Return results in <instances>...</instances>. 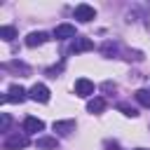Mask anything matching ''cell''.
<instances>
[{
	"label": "cell",
	"mask_w": 150,
	"mask_h": 150,
	"mask_svg": "<svg viewBox=\"0 0 150 150\" xmlns=\"http://www.w3.org/2000/svg\"><path fill=\"white\" fill-rule=\"evenodd\" d=\"M28 98L35 101V103H47V101H49V89H47L42 82H35V84L28 89Z\"/></svg>",
	"instance_id": "1"
},
{
	"label": "cell",
	"mask_w": 150,
	"mask_h": 150,
	"mask_svg": "<svg viewBox=\"0 0 150 150\" xmlns=\"http://www.w3.org/2000/svg\"><path fill=\"white\" fill-rule=\"evenodd\" d=\"M73 14H75V19H80L82 23H87V21L96 19V9H94L91 5H84V2H82V5H77Z\"/></svg>",
	"instance_id": "2"
},
{
	"label": "cell",
	"mask_w": 150,
	"mask_h": 150,
	"mask_svg": "<svg viewBox=\"0 0 150 150\" xmlns=\"http://www.w3.org/2000/svg\"><path fill=\"white\" fill-rule=\"evenodd\" d=\"M26 98V89L21 87V84H12L9 89H7V96L2 98L5 103H21Z\"/></svg>",
	"instance_id": "3"
},
{
	"label": "cell",
	"mask_w": 150,
	"mask_h": 150,
	"mask_svg": "<svg viewBox=\"0 0 150 150\" xmlns=\"http://www.w3.org/2000/svg\"><path fill=\"white\" fill-rule=\"evenodd\" d=\"M26 145H28V138L23 134H14V136L5 138V150H19V148H26Z\"/></svg>",
	"instance_id": "4"
},
{
	"label": "cell",
	"mask_w": 150,
	"mask_h": 150,
	"mask_svg": "<svg viewBox=\"0 0 150 150\" xmlns=\"http://www.w3.org/2000/svg\"><path fill=\"white\" fill-rule=\"evenodd\" d=\"M75 94L82 96V98H84V96H91V94H94V82L87 80V77H80V80L75 82Z\"/></svg>",
	"instance_id": "5"
},
{
	"label": "cell",
	"mask_w": 150,
	"mask_h": 150,
	"mask_svg": "<svg viewBox=\"0 0 150 150\" xmlns=\"http://www.w3.org/2000/svg\"><path fill=\"white\" fill-rule=\"evenodd\" d=\"M54 38L56 40H68V38H77L75 35V26H70V23H61V26H56L54 28Z\"/></svg>",
	"instance_id": "6"
},
{
	"label": "cell",
	"mask_w": 150,
	"mask_h": 150,
	"mask_svg": "<svg viewBox=\"0 0 150 150\" xmlns=\"http://www.w3.org/2000/svg\"><path fill=\"white\" fill-rule=\"evenodd\" d=\"M49 40V35L45 33V30H33V33H28V38H26V45L28 47H40V45H45Z\"/></svg>",
	"instance_id": "7"
},
{
	"label": "cell",
	"mask_w": 150,
	"mask_h": 150,
	"mask_svg": "<svg viewBox=\"0 0 150 150\" xmlns=\"http://www.w3.org/2000/svg\"><path fill=\"white\" fill-rule=\"evenodd\" d=\"M89 49H94V42H91L89 38H75V40H73V45H70V52H73V54L89 52Z\"/></svg>",
	"instance_id": "8"
},
{
	"label": "cell",
	"mask_w": 150,
	"mask_h": 150,
	"mask_svg": "<svg viewBox=\"0 0 150 150\" xmlns=\"http://www.w3.org/2000/svg\"><path fill=\"white\" fill-rule=\"evenodd\" d=\"M42 129H45V122L42 120H38V117H26L23 120V131L26 134H38Z\"/></svg>",
	"instance_id": "9"
},
{
	"label": "cell",
	"mask_w": 150,
	"mask_h": 150,
	"mask_svg": "<svg viewBox=\"0 0 150 150\" xmlns=\"http://www.w3.org/2000/svg\"><path fill=\"white\" fill-rule=\"evenodd\" d=\"M54 131L59 136H68L70 131H75V120H59V122H54Z\"/></svg>",
	"instance_id": "10"
},
{
	"label": "cell",
	"mask_w": 150,
	"mask_h": 150,
	"mask_svg": "<svg viewBox=\"0 0 150 150\" xmlns=\"http://www.w3.org/2000/svg\"><path fill=\"white\" fill-rule=\"evenodd\" d=\"M35 148H38V150H56V148H59V141H56L54 136H40V138L35 141Z\"/></svg>",
	"instance_id": "11"
},
{
	"label": "cell",
	"mask_w": 150,
	"mask_h": 150,
	"mask_svg": "<svg viewBox=\"0 0 150 150\" xmlns=\"http://www.w3.org/2000/svg\"><path fill=\"white\" fill-rule=\"evenodd\" d=\"M87 110H89V112H94V115H98V112H103V110H105V101L96 96V98H91V101L87 103Z\"/></svg>",
	"instance_id": "12"
},
{
	"label": "cell",
	"mask_w": 150,
	"mask_h": 150,
	"mask_svg": "<svg viewBox=\"0 0 150 150\" xmlns=\"http://www.w3.org/2000/svg\"><path fill=\"white\" fill-rule=\"evenodd\" d=\"M134 96H136V101H138L143 108H150V91H148V89H138Z\"/></svg>",
	"instance_id": "13"
},
{
	"label": "cell",
	"mask_w": 150,
	"mask_h": 150,
	"mask_svg": "<svg viewBox=\"0 0 150 150\" xmlns=\"http://www.w3.org/2000/svg\"><path fill=\"white\" fill-rule=\"evenodd\" d=\"M0 38L7 40V42L14 40V38H16V28H14V26H2V28H0Z\"/></svg>",
	"instance_id": "14"
},
{
	"label": "cell",
	"mask_w": 150,
	"mask_h": 150,
	"mask_svg": "<svg viewBox=\"0 0 150 150\" xmlns=\"http://www.w3.org/2000/svg\"><path fill=\"white\" fill-rule=\"evenodd\" d=\"M101 52H103V56H115V54H117V42H112V40L103 42Z\"/></svg>",
	"instance_id": "15"
},
{
	"label": "cell",
	"mask_w": 150,
	"mask_h": 150,
	"mask_svg": "<svg viewBox=\"0 0 150 150\" xmlns=\"http://www.w3.org/2000/svg\"><path fill=\"white\" fill-rule=\"evenodd\" d=\"M117 110H122L127 117H136V115H138V112H136V108H131L129 103H120V105H117Z\"/></svg>",
	"instance_id": "16"
},
{
	"label": "cell",
	"mask_w": 150,
	"mask_h": 150,
	"mask_svg": "<svg viewBox=\"0 0 150 150\" xmlns=\"http://www.w3.org/2000/svg\"><path fill=\"white\" fill-rule=\"evenodd\" d=\"M9 122H12V120H9V115H7V112H2V127H0V129H2V131H7V129H9Z\"/></svg>",
	"instance_id": "17"
},
{
	"label": "cell",
	"mask_w": 150,
	"mask_h": 150,
	"mask_svg": "<svg viewBox=\"0 0 150 150\" xmlns=\"http://www.w3.org/2000/svg\"><path fill=\"white\" fill-rule=\"evenodd\" d=\"M105 148H108V150H120V145H117L115 141H105Z\"/></svg>",
	"instance_id": "18"
},
{
	"label": "cell",
	"mask_w": 150,
	"mask_h": 150,
	"mask_svg": "<svg viewBox=\"0 0 150 150\" xmlns=\"http://www.w3.org/2000/svg\"><path fill=\"white\" fill-rule=\"evenodd\" d=\"M136 150H145V148H136Z\"/></svg>",
	"instance_id": "19"
}]
</instances>
